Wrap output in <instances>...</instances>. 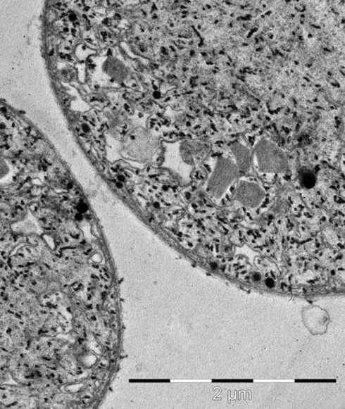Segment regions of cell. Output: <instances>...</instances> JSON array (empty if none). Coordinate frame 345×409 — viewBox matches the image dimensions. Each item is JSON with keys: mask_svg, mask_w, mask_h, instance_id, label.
Returning <instances> with one entry per match:
<instances>
[{"mask_svg": "<svg viewBox=\"0 0 345 409\" xmlns=\"http://www.w3.org/2000/svg\"><path fill=\"white\" fill-rule=\"evenodd\" d=\"M230 151L231 157L237 163L241 173L248 172L252 164V151L240 142L234 143L230 146Z\"/></svg>", "mask_w": 345, "mask_h": 409, "instance_id": "obj_5", "label": "cell"}, {"mask_svg": "<svg viewBox=\"0 0 345 409\" xmlns=\"http://www.w3.org/2000/svg\"><path fill=\"white\" fill-rule=\"evenodd\" d=\"M11 174V168L8 164L2 157H0V181L6 180Z\"/></svg>", "mask_w": 345, "mask_h": 409, "instance_id": "obj_7", "label": "cell"}, {"mask_svg": "<svg viewBox=\"0 0 345 409\" xmlns=\"http://www.w3.org/2000/svg\"><path fill=\"white\" fill-rule=\"evenodd\" d=\"M252 164L258 172L267 175L284 174L289 169L284 151L268 139L260 140L253 147Z\"/></svg>", "mask_w": 345, "mask_h": 409, "instance_id": "obj_3", "label": "cell"}, {"mask_svg": "<svg viewBox=\"0 0 345 409\" xmlns=\"http://www.w3.org/2000/svg\"><path fill=\"white\" fill-rule=\"evenodd\" d=\"M265 284H266V286L269 287V289H274L275 287V282L272 278H268L265 280Z\"/></svg>", "mask_w": 345, "mask_h": 409, "instance_id": "obj_8", "label": "cell"}, {"mask_svg": "<svg viewBox=\"0 0 345 409\" xmlns=\"http://www.w3.org/2000/svg\"><path fill=\"white\" fill-rule=\"evenodd\" d=\"M301 182L306 187H313L314 183H315V179H314L312 172H309L308 170H304L301 174Z\"/></svg>", "mask_w": 345, "mask_h": 409, "instance_id": "obj_6", "label": "cell"}, {"mask_svg": "<svg viewBox=\"0 0 345 409\" xmlns=\"http://www.w3.org/2000/svg\"><path fill=\"white\" fill-rule=\"evenodd\" d=\"M210 151V145L206 142L196 140L177 142L170 151V153H173V163L170 164L181 177L188 180L197 166L206 160Z\"/></svg>", "mask_w": 345, "mask_h": 409, "instance_id": "obj_2", "label": "cell"}, {"mask_svg": "<svg viewBox=\"0 0 345 409\" xmlns=\"http://www.w3.org/2000/svg\"><path fill=\"white\" fill-rule=\"evenodd\" d=\"M234 199L246 209L256 210L266 199V191L256 180L240 177L234 189Z\"/></svg>", "mask_w": 345, "mask_h": 409, "instance_id": "obj_4", "label": "cell"}, {"mask_svg": "<svg viewBox=\"0 0 345 409\" xmlns=\"http://www.w3.org/2000/svg\"><path fill=\"white\" fill-rule=\"evenodd\" d=\"M241 176L240 170L232 157H215L208 175L206 191L211 198L221 200L237 183Z\"/></svg>", "mask_w": 345, "mask_h": 409, "instance_id": "obj_1", "label": "cell"}, {"mask_svg": "<svg viewBox=\"0 0 345 409\" xmlns=\"http://www.w3.org/2000/svg\"><path fill=\"white\" fill-rule=\"evenodd\" d=\"M253 279L255 280V282H260V280H261V275L260 272H256V274H253Z\"/></svg>", "mask_w": 345, "mask_h": 409, "instance_id": "obj_9", "label": "cell"}]
</instances>
